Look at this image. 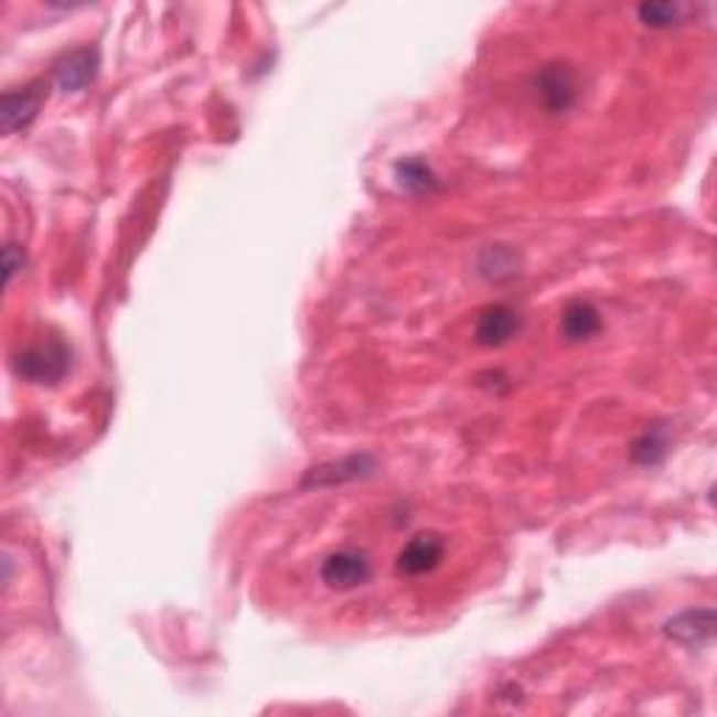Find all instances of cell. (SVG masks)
Wrapping results in <instances>:
<instances>
[{
  "instance_id": "1",
  "label": "cell",
  "mask_w": 717,
  "mask_h": 717,
  "mask_svg": "<svg viewBox=\"0 0 717 717\" xmlns=\"http://www.w3.org/2000/svg\"><path fill=\"white\" fill-rule=\"evenodd\" d=\"M12 367L18 376L34 384H56L65 378L67 367H71V351L60 340L38 342V345L14 353Z\"/></svg>"
},
{
  "instance_id": "2",
  "label": "cell",
  "mask_w": 717,
  "mask_h": 717,
  "mask_svg": "<svg viewBox=\"0 0 717 717\" xmlns=\"http://www.w3.org/2000/svg\"><path fill=\"white\" fill-rule=\"evenodd\" d=\"M371 575H373L371 560H367L365 553H358V549H340V553H331L320 566L322 584L334 591L358 589V586H365L367 580H371Z\"/></svg>"
},
{
  "instance_id": "3",
  "label": "cell",
  "mask_w": 717,
  "mask_h": 717,
  "mask_svg": "<svg viewBox=\"0 0 717 717\" xmlns=\"http://www.w3.org/2000/svg\"><path fill=\"white\" fill-rule=\"evenodd\" d=\"M443 555L446 542L438 533H420L398 553L396 569L407 578H420V575H429V571L438 569Z\"/></svg>"
},
{
  "instance_id": "4",
  "label": "cell",
  "mask_w": 717,
  "mask_h": 717,
  "mask_svg": "<svg viewBox=\"0 0 717 717\" xmlns=\"http://www.w3.org/2000/svg\"><path fill=\"white\" fill-rule=\"evenodd\" d=\"M518 329H522V317L511 306L496 303L482 309V314L477 317L474 340L482 347H502L518 334Z\"/></svg>"
},
{
  "instance_id": "5",
  "label": "cell",
  "mask_w": 717,
  "mask_h": 717,
  "mask_svg": "<svg viewBox=\"0 0 717 717\" xmlns=\"http://www.w3.org/2000/svg\"><path fill=\"white\" fill-rule=\"evenodd\" d=\"M578 76L569 65H547L538 74V96L549 113H566L578 101Z\"/></svg>"
},
{
  "instance_id": "6",
  "label": "cell",
  "mask_w": 717,
  "mask_h": 717,
  "mask_svg": "<svg viewBox=\"0 0 717 717\" xmlns=\"http://www.w3.org/2000/svg\"><path fill=\"white\" fill-rule=\"evenodd\" d=\"M664 633L673 642L687 644V648H704L715 639V611L711 608H689L678 617L664 622Z\"/></svg>"
},
{
  "instance_id": "7",
  "label": "cell",
  "mask_w": 717,
  "mask_h": 717,
  "mask_svg": "<svg viewBox=\"0 0 717 717\" xmlns=\"http://www.w3.org/2000/svg\"><path fill=\"white\" fill-rule=\"evenodd\" d=\"M45 101L43 87H25V90H9L0 101V127L3 132L12 135L20 132V129L31 127V121L38 118L40 107Z\"/></svg>"
},
{
  "instance_id": "8",
  "label": "cell",
  "mask_w": 717,
  "mask_h": 717,
  "mask_svg": "<svg viewBox=\"0 0 717 717\" xmlns=\"http://www.w3.org/2000/svg\"><path fill=\"white\" fill-rule=\"evenodd\" d=\"M98 74V51L76 49L56 62V85L65 93H79L96 79Z\"/></svg>"
},
{
  "instance_id": "9",
  "label": "cell",
  "mask_w": 717,
  "mask_h": 717,
  "mask_svg": "<svg viewBox=\"0 0 717 717\" xmlns=\"http://www.w3.org/2000/svg\"><path fill=\"white\" fill-rule=\"evenodd\" d=\"M600 311L591 303H586V300L569 303L564 309V317H560V334H564L566 342H586L600 334Z\"/></svg>"
},
{
  "instance_id": "10",
  "label": "cell",
  "mask_w": 717,
  "mask_h": 717,
  "mask_svg": "<svg viewBox=\"0 0 717 717\" xmlns=\"http://www.w3.org/2000/svg\"><path fill=\"white\" fill-rule=\"evenodd\" d=\"M373 465H376V462H373L371 454H353L340 462H329V465L311 469L309 477L303 480V485H334V482L356 480V477L371 474Z\"/></svg>"
},
{
  "instance_id": "11",
  "label": "cell",
  "mask_w": 717,
  "mask_h": 717,
  "mask_svg": "<svg viewBox=\"0 0 717 717\" xmlns=\"http://www.w3.org/2000/svg\"><path fill=\"white\" fill-rule=\"evenodd\" d=\"M396 180L404 191L409 194H429V191L438 189V176L429 169V163L418 158L398 160L396 163Z\"/></svg>"
},
{
  "instance_id": "12",
  "label": "cell",
  "mask_w": 717,
  "mask_h": 717,
  "mask_svg": "<svg viewBox=\"0 0 717 717\" xmlns=\"http://www.w3.org/2000/svg\"><path fill=\"white\" fill-rule=\"evenodd\" d=\"M667 429L659 424L651 426V429L636 440V446H633V460L642 462V465H656V462H662L664 454H667Z\"/></svg>"
},
{
  "instance_id": "13",
  "label": "cell",
  "mask_w": 717,
  "mask_h": 717,
  "mask_svg": "<svg viewBox=\"0 0 717 717\" xmlns=\"http://www.w3.org/2000/svg\"><path fill=\"white\" fill-rule=\"evenodd\" d=\"M684 9L678 3H642L639 7V20L651 29H670V25L681 23Z\"/></svg>"
},
{
  "instance_id": "14",
  "label": "cell",
  "mask_w": 717,
  "mask_h": 717,
  "mask_svg": "<svg viewBox=\"0 0 717 717\" xmlns=\"http://www.w3.org/2000/svg\"><path fill=\"white\" fill-rule=\"evenodd\" d=\"M23 267V253H20L14 244H9L7 249H3V269H7V283L14 278V272Z\"/></svg>"
}]
</instances>
